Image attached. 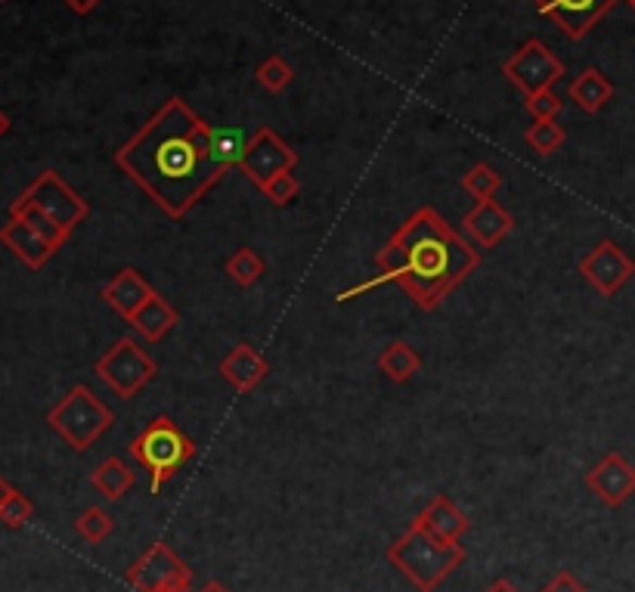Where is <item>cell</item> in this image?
I'll use <instances>...</instances> for the list:
<instances>
[{
    "label": "cell",
    "mask_w": 635,
    "mask_h": 592,
    "mask_svg": "<svg viewBox=\"0 0 635 592\" xmlns=\"http://www.w3.org/2000/svg\"><path fill=\"white\" fill-rule=\"evenodd\" d=\"M208 134L211 124L199 119L180 97H171L115 152V164L167 218L180 221L226 174L211 162Z\"/></svg>",
    "instance_id": "1"
},
{
    "label": "cell",
    "mask_w": 635,
    "mask_h": 592,
    "mask_svg": "<svg viewBox=\"0 0 635 592\" xmlns=\"http://www.w3.org/2000/svg\"><path fill=\"white\" fill-rule=\"evenodd\" d=\"M477 264H481V251L469 246L444 221V214L437 208L422 205L394 230L385 248H378L375 267L382 273L357 283V286L341 288L335 295V301L345 305V301H353L357 295H366L372 288L397 283L419 310H434V307L444 305V298L469 273H474Z\"/></svg>",
    "instance_id": "2"
},
{
    "label": "cell",
    "mask_w": 635,
    "mask_h": 592,
    "mask_svg": "<svg viewBox=\"0 0 635 592\" xmlns=\"http://www.w3.org/2000/svg\"><path fill=\"white\" fill-rule=\"evenodd\" d=\"M385 558L410 580L415 590L434 592L465 562V550H462V543L437 540L419 521H412L410 528L385 550Z\"/></svg>",
    "instance_id": "3"
},
{
    "label": "cell",
    "mask_w": 635,
    "mask_h": 592,
    "mask_svg": "<svg viewBox=\"0 0 635 592\" xmlns=\"http://www.w3.org/2000/svg\"><path fill=\"white\" fill-rule=\"evenodd\" d=\"M130 459L149 471V488L152 493L162 491L164 481H171L186 462L196 456V444L186 437L180 425L167 416H159L130 441Z\"/></svg>",
    "instance_id": "4"
},
{
    "label": "cell",
    "mask_w": 635,
    "mask_h": 592,
    "mask_svg": "<svg viewBox=\"0 0 635 592\" xmlns=\"http://www.w3.org/2000/svg\"><path fill=\"white\" fill-rule=\"evenodd\" d=\"M112 422H115V412L87 385H75L47 412V425L78 453L94 447L105 431L112 429Z\"/></svg>",
    "instance_id": "5"
},
{
    "label": "cell",
    "mask_w": 635,
    "mask_h": 592,
    "mask_svg": "<svg viewBox=\"0 0 635 592\" xmlns=\"http://www.w3.org/2000/svg\"><path fill=\"white\" fill-rule=\"evenodd\" d=\"M94 372H97L122 400H130V397H137V394L159 375V363L149 357V350H146L137 338L124 335V338H119V342L109 347L103 357L97 360Z\"/></svg>",
    "instance_id": "6"
},
{
    "label": "cell",
    "mask_w": 635,
    "mask_h": 592,
    "mask_svg": "<svg viewBox=\"0 0 635 592\" xmlns=\"http://www.w3.org/2000/svg\"><path fill=\"white\" fill-rule=\"evenodd\" d=\"M502 75L524 94H543V90H552L555 82H561L564 75V62L555 57L552 50L543 41H524L514 50L509 60L502 62Z\"/></svg>",
    "instance_id": "7"
},
{
    "label": "cell",
    "mask_w": 635,
    "mask_h": 592,
    "mask_svg": "<svg viewBox=\"0 0 635 592\" xmlns=\"http://www.w3.org/2000/svg\"><path fill=\"white\" fill-rule=\"evenodd\" d=\"M16 202L41 208L47 218H53V221L60 226H65L69 233L78 224H84L87 214H90V205L84 202L82 196L65 184L57 171H41L38 181L28 186Z\"/></svg>",
    "instance_id": "8"
},
{
    "label": "cell",
    "mask_w": 635,
    "mask_h": 592,
    "mask_svg": "<svg viewBox=\"0 0 635 592\" xmlns=\"http://www.w3.org/2000/svg\"><path fill=\"white\" fill-rule=\"evenodd\" d=\"M242 174H246L251 184L258 189H264L273 177L286 174V171H295L298 168V152L270 127H258L251 134L246 149V159H242Z\"/></svg>",
    "instance_id": "9"
},
{
    "label": "cell",
    "mask_w": 635,
    "mask_h": 592,
    "mask_svg": "<svg viewBox=\"0 0 635 592\" xmlns=\"http://www.w3.org/2000/svg\"><path fill=\"white\" fill-rule=\"evenodd\" d=\"M580 273H583V280H586L595 292H601L605 298H611V295H617L620 288L633 280L635 261L623 251V248L617 246L614 239H601L598 246L589 248V251L583 255Z\"/></svg>",
    "instance_id": "10"
},
{
    "label": "cell",
    "mask_w": 635,
    "mask_h": 592,
    "mask_svg": "<svg viewBox=\"0 0 635 592\" xmlns=\"http://www.w3.org/2000/svg\"><path fill=\"white\" fill-rule=\"evenodd\" d=\"M614 3L617 0H533L536 13L552 20L571 41L586 38Z\"/></svg>",
    "instance_id": "11"
},
{
    "label": "cell",
    "mask_w": 635,
    "mask_h": 592,
    "mask_svg": "<svg viewBox=\"0 0 635 592\" xmlns=\"http://www.w3.org/2000/svg\"><path fill=\"white\" fill-rule=\"evenodd\" d=\"M124 577H127V583L137 592H152L159 590V587L174 583V580H186V577H192V574H189V568L177 558V552L171 550V546L155 543V546H149V550L127 568Z\"/></svg>",
    "instance_id": "12"
},
{
    "label": "cell",
    "mask_w": 635,
    "mask_h": 592,
    "mask_svg": "<svg viewBox=\"0 0 635 592\" xmlns=\"http://www.w3.org/2000/svg\"><path fill=\"white\" fill-rule=\"evenodd\" d=\"M586 488L605 503V506H623L635 496V469L620 453H605L593 469L586 471Z\"/></svg>",
    "instance_id": "13"
},
{
    "label": "cell",
    "mask_w": 635,
    "mask_h": 592,
    "mask_svg": "<svg viewBox=\"0 0 635 592\" xmlns=\"http://www.w3.org/2000/svg\"><path fill=\"white\" fill-rule=\"evenodd\" d=\"M152 295H155V288L146 283V276L137 267H122V270L103 286V301L112 307L122 320H130Z\"/></svg>",
    "instance_id": "14"
},
{
    "label": "cell",
    "mask_w": 635,
    "mask_h": 592,
    "mask_svg": "<svg viewBox=\"0 0 635 592\" xmlns=\"http://www.w3.org/2000/svg\"><path fill=\"white\" fill-rule=\"evenodd\" d=\"M465 233L472 236L474 243L481 248H496L509 233H512V214L502 208V205L496 202V199H484V202H477L465 214Z\"/></svg>",
    "instance_id": "15"
},
{
    "label": "cell",
    "mask_w": 635,
    "mask_h": 592,
    "mask_svg": "<svg viewBox=\"0 0 635 592\" xmlns=\"http://www.w3.org/2000/svg\"><path fill=\"white\" fill-rule=\"evenodd\" d=\"M0 243L10 248L28 270H41L57 255V248L50 246L47 239H41L22 218H13V214H10L7 224L0 226Z\"/></svg>",
    "instance_id": "16"
},
{
    "label": "cell",
    "mask_w": 635,
    "mask_h": 592,
    "mask_svg": "<svg viewBox=\"0 0 635 592\" xmlns=\"http://www.w3.org/2000/svg\"><path fill=\"white\" fill-rule=\"evenodd\" d=\"M266 372H270V363L264 360V354L251 345H236L221 360V375L239 394H248V391L258 388L266 379Z\"/></svg>",
    "instance_id": "17"
},
{
    "label": "cell",
    "mask_w": 635,
    "mask_h": 592,
    "mask_svg": "<svg viewBox=\"0 0 635 592\" xmlns=\"http://www.w3.org/2000/svg\"><path fill=\"white\" fill-rule=\"evenodd\" d=\"M415 521H419L428 533H434L437 540H444V543H459V540L469 533V528H472L469 515L459 509L450 496H444V493L434 496L428 506L419 511Z\"/></svg>",
    "instance_id": "18"
},
{
    "label": "cell",
    "mask_w": 635,
    "mask_h": 592,
    "mask_svg": "<svg viewBox=\"0 0 635 592\" xmlns=\"http://www.w3.org/2000/svg\"><path fill=\"white\" fill-rule=\"evenodd\" d=\"M130 326H134V332L144 338V342H162L164 335L171 332V329L180 323V313L174 310V307L164 301L162 295L155 292L149 301H146L130 320H127Z\"/></svg>",
    "instance_id": "19"
},
{
    "label": "cell",
    "mask_w": 635,
    "mask_h": 592,
    "mask_svg": "<svg viewBox=\"0 0 635 592\" xmlns=\"http://www.w3.org/2000/svg\"><path fill=\"white\" fill-rule=\"evenodd\" d=\"M568 94H571V100H574L586 115H595V112H601V109L608 106V100L614 97V84L605 78L601 69H583L574 82H571Z\"/></svg>",
    "instance_id": "20"
},
{
    "label": "cell",
    "mask_w": 635,
    "mask_h": 592,
    "mask_svg": "<svg viewBox=\"0 0 635 592\" xmlns=\"http://www.w3.org/2000/svg\"><path fill=\"white\" fill-rule=\"evenodd\" d=\"M134 481H137V471L130 469L122 456H105L90 474V484L97 488L105 503H119L124 493L134 488Z\"/></svg>",
    "instance_id": "21"
},
{
    "label": "cell",
    "mask_w": 635,
    "mask_h": 592,
    "mask_svg": "<svg viewBox=\"0 0 635 592\" xmlns=\"http://www.w3.org/2000/svg\"><path fill=\"white\" fill-rule=\"evenodd\" d=\"M378 369H382V375L388 382H394V385H407L412 375H419V369H422V354L410 342L397 338V342H390L378 354Z\"/></svg>",
    "instance_id": "22"
},
{
    "label": "cell",
    "mask_w": 635,
    "mask_h": 592,
    "mask_svg": "<svg viewBox=\"0 0 635 592\" xmlns=\"http://www.w3.org/2000/svg\"><path fill=\"white\" fill-rule=\"evenodd\" d=\"M248 140L251 137H246L239 127H211V134H208L211 162L217 164V168H224V171H229L233 164H242Z\"/></svg>",
    "instance_id": "23"
},
{
    "label": "cell",
    "mask_w": 635,
    "mask_h": 592,
    "mask_svg": "<svg viewBox=\"0 0 635 592\" xmlns=\"http://www.w3.org/2000/svg\"><path fill=\"white\" fill-rule=\"evenodd\" d=\"M10 214H13V218H22L25 224L32 226V230H35V233H38L41 239H47V243L57 248V251H60V248L65 246V243H69V236H72V233H69L65 226L57 224L53 218H47L41 208H35V205L13 202V205H10Z\"/></svg>",
    "instance_id": "24"
},
{
    "label": "cell",
    "mask_w": 635,
    "mask_h": 592,
    "mask_svg": "<svg viewBox=\"0 0 635 592\" xmlns=\"http://www.w3.org/2000/svg\"><path fill=\"white\" fill-rule=\"evenodd\" d=\"M264 258L254 251V248H236L233 255H229V261H226V273H229V280L236 283L239 288H251L261 283V276H264Z\"/></svg>",
    "instance_id": "25"
},
{
    "label": "cell",
    "mask_w": 635,
    "mask_h": 592,
    "mask_svg": "<svg viewBox=\"0 0 635 592\" xmlns=\"http://www.w3.org/2000/svg\"><path fill=\"white\" fill-rule=\"evenodd\" d=\"M499 186H502V174L487 162L472 164V168L462 174V189H465L472 199H477V202H484V199H496Z\"/></svg>",
    "instance_id": "26"
},
{
    "label": "cell",
    "mask_w": 635,
    "mask_h": 592,
    "mask_svg": "<svg viewBox=\"0 0 635 592\" xmlns=\"http://www.w3.org/2000/svg\"><path fill=\"white\" fill-rule=\"evenodd\" d=\"M524 140H527V146H531L536 156L549 159V156H555L564 146L568 134H564V127L555 122V119H549V122H533L527 127V134H524Z\"/></svg>",
    "instance_id": "27"
},
{
    "label": "cell",
    "mask_w": 635,
    "mask_h": 592,
    "mask_svg": "<svg viewBox=\"0 0 635 592\" xmlns=\"http://www.w3.org/2000/svg\"><path fill=\"white\" fill-rule=\"evenodd\" d=\"M254 78L258 84L270 90V94H283L291 78H295V69L288 65L286 57H279V53H273V57H266L261 65H258V72H254Z\"/></svg>",
    "instance_id": "28"
},
{
    "label": "cell",
    "mask_w": 635,
    "mask_h": 592,
    "mask_svg": "<svg viewBox=\"0 0 635 592\" xmlns=\"http://www.w3.org/2000/svg\"><path fill=\"white\" fill-rule=\"evenodd\" d=\"M115 528V521H112V515L100 506H90V509H84L78 515V521H75V531L82 533L87 543H103L105 536L112 533Z\"/></svg>",
    "instance_id": "29"
},
{
    "label": "cell",
    "mask_w": 635,
    "mask_h": 592,
    "mask_svg": "<svg viewBox=\"0 0 635 592\" xmlns=\"http://www.w3.org/2000/svg\"><path fill=\"white\" fill-rule=\"evenodd\" d=\"M32 515H35L32 499H28L25 493L13 491L10 493V499L3 503V509H0V525L10 528V531H20V528H25V525L32 521Z\"/></svg>",
    "instance_id": "30"
},
{
    "label": "cell",
    "mask_w": 635,
    "mask_h": 592,
    "mask_svg": "<svg viewBox=\"0 0 635 592\" xmlns=\"http://www.w3.org/2000/svg\"><path fill=\"white\" fill-rule=\"evenodd\" d=\"M270 205H276V208H286L298 199V193H301V186H298V177H295V171H286V174H279V177H273L270 184L261 189Z\"/></svg>",
    "instance_id": "31"
},
{
    "label": "cell",
    "mask_w": 635,
    "mask_h": 592,
    "mask_svg": "<svg viewBox=\"0 0 635 592\" xmlns=\"http://www.w3.org/2000/svg\"><path fill=\"white\" fill-rule=\"evenodd\" d=\"M561 106H564V102L558 100L552 90H543V94L527 97V112L533 115V122H549V119H555V115L561 112Z\"/></svg>",
    "instance_id": "32"
},
{
    "label": "cell",
    "mask_w": 635,
    "mask_h": 592,
    "mask_svg": "<svg viewBox=\"0 0 635 592\" xmlns=\"http://www.w3.org/2000/svg\"><path fill=\"white\" fill-rule=\"evenodd\" d=\"M543 592H589V590H586L571 571H558L552 580L543 587Z\"/></svg>",
    "instance_id": "33"
},
{
    "label": "cell",
    "mask_w": 635,
    "mask_h": 592,
    "mask_svg": "<svg viewBox=\"0 0 635 592\" xmlns=\"http://www.w3.org/2000/svg\"><path fill=\"white\" fill-rule=\"evenodd\" d=\"M103 0H65V7L72 10V13H78V16H87V13H94L97 7H100Z\"/></svg>",
    "instance_id": "34"
},
{
    "label": "cell",
    "mask_w": 635,
    "mask_h": 592,
    "mask_svg": "<svg viewBox=\"0 0 635 592\" xmlns=\"http://www.w3.org/2000/svg\"><path fill=\"white\" fill-rule=\"evenodd\" d=\"M192 577H186V580H174V583H167V587H159V590L152 592H192Z\"/></svg>",
    "instance_id": "35"
},
{
    "label": "cell",
    "mask_w": 635,
    "mask_h": 592,
    "mask_svg": "<svg viewBox=\"0 0 635 592\" xmlns=\"http://www.w3.org/2000/svg\"><path fill=\"white\" fill-rule=\"evenodd\" d=\"M484 592H521V590L514 587L512 580H496L490 590H484Z\"/></svg>",
    "instance_id": "36"
},
{
    "label": "cell",
    "mask_w": 635,
    "mask_h": 592,
    "mask_svg": "<svg viewBox=\"0 0 635 592\" xmlns=\"http://www.w3.org/2000/svg\"><path fill=\"white\" fill-rule=\"evenodd\" d=\"M13 491H16V488H10V484H7V478L0 474V509H3V503L10 499V493Z\"/></svg>",
    "instance_id": "37"
},
{
    "label": "cell",
    "mask_w": 635,
    "mask_h": 592,
    "mask_svg": "<svg viewBox=\"0 0 635 592\" xmlns=\"http://www.w3.org/2000/svg\"><path fill=\"white\" fill-rule=\"evenodd\" d=\"M10 127H13V122H10V115H7V112L0 109V140H3L7 134H10Z\"/></svg>",
    "instance_id": "38"
},
{
    "label": "cell",
    "mask_w": 635,
    "mask_h": 592,
    "mask_svg": "<svg viewBox=\"0 0 635 592\" xmlns=\"http://www.w3.org/2000/svg\"><path fill=\"white\" fill-rule=\"evenodd\" d=\"M196 592H229V590H226L221 580H208L206 587H202V590H196Z\"/></svg>",
    "instance_id": "39"
},
{
    "label": "cell",
    "mask_w": 635,
    "mask_h": 592,
    "mask_svg": "<svg viewBox=\"0 0 635 592\" xmlns=\"http://www.w3.org/2000/svg\"><path fill=\"white\" fill-rule=\"evenodd\" d=\"M626 3H630V7H633V10H635V0H626Z\"/></svg>",
    "instance_id": "40"
},
{
    "label": "cell",
    "mask_w": 635,
    "mask_h": 592,
    "mask_svg": "<svg viewBox=\"0 0 635 592\" xmlns=\"http://www.w3.org/2000/svg\"><path fill=\"white\" fill-rule=\"evenodd\" d=\"M0 3H3V0H0Z\"/></svg>",
    "instance_id": "41"
}]
</instances>
